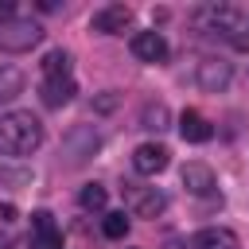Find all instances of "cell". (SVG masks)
I'll return each instance as SVG.
<instances>
[{"label": "cell", "instance_id": "18", "mask_svg": "<svg viewBox=\"0 0 249 249\" xmlns=\"http://www.w3.org/2000/svg\"><path fill=\"white\" fill-rule=\"evenodd\" d=\"M78 202H82V210H105L109 191H105L101 183H86V187L78 191Z\"/></svg>", "mask_w": 249, "mask_h": 249}, {"label": "cell", "instance_id": "12", "mask_svg": "<svg viewBox=\"0 0 249 249\" xmlns=\"http://www.w3.org/2000/svg\"><path fill=\"white\" fill-rule=\"evenodd\" d=\"M179 136H183L187 144H206V140L214 136V128H210V121H206L198 109H183V117H179Z\"/></svg>", "mask_w": 249, "mask_h": 249}, {"label": "cell", "instance_id": "7", "mask_svg": "<svg viewBox=\"0 0 249 249\" xmlns=\"http://www.w3.org/2000/svg\"><path fill=\"white\" fill-rule=\"evenodd\" d=\"M128 23H132V8H128V4H105V8H97L93 19H89V27L101 31V35H124Z\"/></svg>", "mask_w": 249, "mask_h": 249}, {"label": "cell", "instance_id": "2", "mask_svg": "<svg viewBox=\"0 0 249 249\" xmlns=\"http://www.w3.org/2000/svg\"><path fill=\"white\" fill-rule=\"evenodd\" d=\"M43 43V27L35 23V19H4L0 23V51H8V54H23V51H31V47H39Z\"/></svg>", "mask_w": 249, "mask_h": 249}, {"label": "cell", "instance_id": "15", "mask_svg": "<svg viewBox=\"0 0 249 249\" xmlns=\"http://www.w3.org/2000/svg\"><path fill=\"white\" fill-rule=\"evenodd\" d=\"M167 121H171V113H167L163 101H148V105L140 109V128H148V132H163Z\"/></svg>", "mask_w": 249, "mask_h": 249}, {"label": "cell", "instance_id": "1", "mask_svg": "<svg viewBox=\"0 0 249 249\" xmlns=\"http://www.w3.org/2000/svg\"><path fill=\"white\" fill-rule=\"evenodd\" d=\"M43 144V121L35 113H4L0 117V156L23 160Z\"/></svg>", "mask_w": 249, "mask_h": 249}, {"label": "cell", "instance_id": "4", "mask_svg": "<svg viewBox=\"0 0 249 249\" xmlns=\"http://www.w3.org/2000/svg\"><path fill=\"white\" fill-rule=\"evenodd\" d=\"M237 8H230V4H202L198 12H195V27L198 31H206V35H230L233 31V23H237Z\"/></svg>", "mask_w": 249, "mask_h": 249}, {"label": "cell", "instance_id": "16", "mask_svg": "<svg viewBox=\"0 0 249 249\" xmlns=\"http://www.w3.org/2000/svg\"><path fill=\"white\" fill-rule=\"evenodd\" d=\"M19 93H23V74L16 66H0V105L16 101Z\"/></svg>", "mask_w": 249, "mask_h": 249}, {"label": "cell", "instance_id": "3", "mask_svg": "<svg viewBox=\"0 0 249 249\" xmlns=\"http://www.w3.org/2000/svg\"><path fill=\"white\" fill-rule=\"evenodd\" d=\"M97 148H101V136H97L93 124H74V128L62 136V156H66L70 167H82Z\"/></svg>", "mask_w": 249, "mask_h": 249}, {"label": "cell", "instance_id": "19", "mask_svg": "<svg viewBox=\"0 0 249 249\" xmlns=\"http://www.w3.org/2000/svg\"><path fill=\"white\" fill-rule=\"evenodd\" d=\"M101 233L113 237V241H121V237L128 233V218H124V210H109V214L101 218Z\"/></svg>", "mask_w": 249, "mask_h": 249}, {"label": "cell", "instance_id": "23", "mask_svg": "<svg viewBox=\"0 0 249 249\" xmlns=\"http://www.w3.org/2000/svg\"><path fill=\"white\" fill-rule=\"evenodd\" d=\"M0 222H4V226L16 222V206H12V202H0Z\"/></svg>", "mask_w": 249, "mask_h": 249}, {"label": "cell", "instance_id": "5", "mask_svg": "<svg viewBox=\"0 0 249 249\" xmlns=\"http://www.w3.org/2000/svg\"><path fill=\"white\" fill-rule=\"evenodd\" d=\"M230 78H233V66L226 62V58H198V70H195V82H198V89H206V93H222L226 86H230Z\"/></svg>", "mask_w": 249, "mask_h": 249}, {"label": "cell", "instance_id": "17", "mask_svg": "<svg viewBox=\"0 0 249 249\" xmlns=\"http://www.w3.org/2000/svg\"><path fill=\"white\" fill-rule=\"evenodd\" d=\"M70 51H47V58H43V78H70Z\"/></svg>", "mask_w": 249, "mask_h": 249}, {"label": "cell", "instance_id": "9", "mask_svg": "<svg viewBox=\"0 0 249 249\" xmlns=\"http://www.w3.org/2000/svg\"><path fill=\"white\" fill-rule=\"evenodd\" d=\"M167 163H171V152H167L163 144H156V140H148V144H140V148L132 152V167H136L140 175H160Z\"/></svg>", "mask_w": 249, "mask_h": 249}, {"label": "cell", "instance_id": "6", "mask_svg": "<svg viewBox=\"0 0 249 249\" xmlns=\"http://www.w3.org/2000/svg\"><path fill=\"white\" fill-rule=\"evenodd\" d=\"M167 210V195L156 187H132L128 191V214L132 218H160Z\"/></svg>", "mask_w": 249, "mask_h": 249}, {"label": "cell", "instance_id": "13", "mask_svg": "<svg viewBox=\"0 0 249 249\" xmlns=\"http://www.w3.org/2000/svg\"><path fill=\"white\" fill-rule=\"evenodd\" d=\"M179 179H183V187H187L191 195H198V198L214 195V187H218V179H214V171H210L206 163H187Z\"/></svg>", "mask_w": 249, "mask_h": 249}, {"label": "cell", "instance_id": "11", "mask_svg": "<svg viewBox=\"0 0 249 249\" xmlns=\"http://www.w3.org/2000/svg\"><path fill=\"white\" fill-rule=\"evenodd\" d=\"M74 93H78L74 78H43V86H39V97H43L47 109H62V105H70Z\"/></svg>", "mask_w": 249, "mask_h": 249}, {"label": "cell", "instance_id": "26", "mask_svg": "<svg viewBox=\"0 0 249 249\" xmlns=\"http://www.w3.org/2000/svg\"><path fill=\"white\" fill-rule=\"evenodd\" d=\"M8 245H12V241H8V237H4V233H0V249H8Z\"/></svg>", "mask_w": 249, "mask_h": 249}, {"label": "cell", "instance_id": "8", "mask_svg": "<svg viewBox=\"0 0 249 249\" xmlns=\"http://www.w3.org/2000/svg\"><path fill=\"white\" fill-rule=\"evenodd\" d=\"M31 249H62V233H58L51 210L31 214Z\"/></svg>", "mask_w": 249, "mask_h": 249}, {"label": "cell", "instance_id": "14", "mask_svg": "<svg viewBox=\"0 0 249 249\" xmlns=\"http://www.w3.org/2000/svg\"><path fill=\"white\" fill-rule=\"evenodd\" d=\"M191 249H241V241H237V233L226 230V226H206V230L195 233Z\"/></svg>", "mask_w": 249, "mask_h": 249}, {"label": "cell", "instance_id": "21", "mask_svg": "<svg viewBox=\"0 0 249 249\" xmlns=\"http://www.w3.org/2000/svg\"><path fill=\"white\" fill-rule=\"evenodd\" d=\"M117 101H121V97L109 89V93H101V97L93 101V109H97V113H109V109H117Z\"/></svg>", "mask_w": 249, "mask_h": 249}, {"label": "cell", "instance_id": "24", "mask_svg": "<svg viewBox=\"0 0 249 249\" xmlns=\"http://www.w3.org/2000/svg\"><path fill=\"white\" fill-rule=\"evenodd\" d=\"M4 19H16V4L12 0H0V23Z\"/></svg>", "mask_w": 249, "mask_h": 249}, {"label": "cell", "instance_id": "10", "mask_svg": "<svg viewBox=\"0 0 249 249\" xmlns=\"http://www.w3.org/2000/svg\"><path fill=\"white\" fill-rule=\"evenodd\" d=\"M128 47H132V54H136L140 62H163V58H167V39H163L160 31H136Z\"/></svg>", "mask_w": 249, "mask_h": 249}, {"label": "cell", "instance_id": "20", "mask_svg": "<svg viewBox=\"0 0 249 249\" xmlns=\"http://www.w3.org/2000/svg\"><path fill=\"white\" fill-rule=\"evenodd\" d=\"M226 39H230V47H233V51H249V12H241V16H237V23H233V31H230Z\"/></svg>", "mask_w": 249, "mask_h": 249}, {"label": "cell", "instance_id": "22", "mask_svg": "<svg viewBox=\"0 0 249 249\" xmlns=\"http://www.w3.org/2000/svg\"><path fill=\"white\" fill-rule=\"evenodd\" d=\"M0 179H8V183H27V171H12V167L0 163Z\"/></svg>", "mask_w": 249, "mask_h": 249}, {"label": "cell", "instance_id": "25", "mask_svg": "<svg viewBox=\"0 0 249 249\" xmlns=\"http://www.w3.org/2000/svg\"><path fill=\"white\" fill-rule=\"evenodd\" d=\"M160 249H187V241H163Z\"/></svg>", "mask_w": 249, "mask_h": 249}]
</instances>
